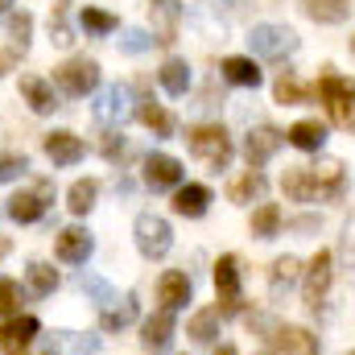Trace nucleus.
<instances>
[{
	"instance_id": "nucleus-1",
	"label": "nucleus",
	"mask_w": 355,
	"mask_h": 355,
	"mask_svg": "<svg viewBox=\"0 0 355 355\" xmlns=\"http://www.w3.org/2000/svg\"><path fill=\"white\" fill-rule=\"evenodd\" d=\"M281 190L293 202H331L347 194V170L339 157H318L314 166H289L281 178Z\"/></svg>"
},
{
	"instance_id": "nucleus-2",
	"label": "nucleus",
	"mask_w": 355,
	"mask_h": 355,
	"mask_svg": "<svg viewBox=\"0 0 355 355\" xmlns=\"http://www.w3.org/2000/svg\"><path fill=\"white\" fill-rule=\"evenodd\" d=\"M186 141H190V153L207 166V170H227L232 166V137H227V128L223 124H194L190 132H186Z\"/></svg>"
},
{
	"instance_id": "nucleus-3",
	"label": "nucleus",
	"mask_w": 355,
	"mask_h": 355,
	"mask_svg": "<svg viewBox=\"0 0 355 355\" xmlns=\"http://www.w3.org/2000/svg\"><path fill=\"white\" fill-rule=\"evenodd\" d=\"M314 95L327 103V112H331V120H335V124L352 128V120H355V79H343L335 67H322Z\"/></svg>"
},
{
	"instance_id": "nucleus-4",
	"label": "nucleus",
	"mask_w": 355,
	"mask_h": 355,
	"mask_svg": "<svg viewBox=\"0 0 355 355\" xmlns=\"http://www.w3.org/2000/svg\"><path fill=\"white\" fill-rule=\"evenodd\" d=\"M248 46H252V54L257 58H268V62H285L289 54H297V33L289 29V25H252V33H248Z\"/></svg>"
},
{
	"instance_id": "nucleus-5",
	"label": "nucleus",
	"mask_w": 355,
	"mask_h": 355,
	"mask_svg": "<svg viewBox=\"0 0 355 355\" xmlns=\"http://www.w3.org/2000/svg\"><path fill=\"white\" fill-rule=\"evenodd\" d=\"M132 232H137V248H141L145 261H162V257L174 248V232H170V223H166L162 215H153V211H141L137 223H132Z\"/></svg>"
},
{
	"instance_id": "nucleus-6",
	"label": "nucleus",
	"mask_w": 355,
	"mask_h": 355,
	"mask_svg": "<svg viewBox=\"0 0 355 355\" xmlns=\"http://www.w3.org/2000/svg\"><path fill=\"white\" fill-rule=\"evenodd\" d=\"M54 87L71 99H83L99 87V62L95 58H71L62 67H54Z\"/></svg>"
},
{
	"instance_id": "nucleus-7",
	"label": "nucleus",
	"mask_w": 355,
	"mask_h": 355,
	"mask_svg": "<svg viewBox=\"0 0 355 355\" xmlns=\"http://www.w3.org/2000/svg\"><path fill=\"white\" fill-rule=\"evenodd\" d=\"M132 107H137L132 91L124 87V83H116V87H103L99 95H95L91 116H95V124H103V128H120V124L132 116Z\"/></svg>"
},
{
	"instance_id": "nucleus-8",
	"label": "nucleus",
	"mask_w": 355,
	"mask_h": 355,
	"mask_svg": "<svg viewBox=\"0 0 355 355\" xmlns=\"http://www.w3.org/2000/svg\"><path fill=\"white\" fill-rule=\"evenodd\" d=\"M50 198H54V182H33V190H21V194L8 198V219H17V223H37V219L46 215Z\"/></svg>"
},
{
	"instance_id": "nucleus-9",
	"label": "nucleus",
	"mask_w": 355,
	"mask_h": 355,
	"mask_svg": "<svg viewBox=\"0 0 355 355\" xmlns=\"http://www.w3.org/2000/svg\"><path fill=\"white\" fill-rule=\"evenodd\" d=\"M215 289H219V314H240V261L219 257L215 265Z\"/></svg>"
},
{
	"instance_id": "nucleus-10",
	"label": "nucleus",
	"mask_w": 355,
	"mask_h": 355,
	"mask_svg": "<svg viewBox=\"0 0 355 355\" xmlns=\"http://www.w3.org/2000/svg\"><path fill=\"white\" fill-rule=\"evenodd\" d=\"M285 132H277L272 124H257L248 137H244V157H248V170H261L265 162H272V153L281 149Z\"/></svg>"
},
{
	"instance_id": "nucleus-11",
	"label": "nucleus",
	"mask_w": 355,
	"mask_h": 355,
	"mask_svg": "<svg viewBox=\"0 0 355 355\" xmlns=\"http://www.w3.org/2000/svg\"><path fill=\"white\" fill-rule=\"evenodd\" d=\"M149 25H153V42L170 46L178 37V21H182V0H149Z\"/></svg>"
},
{
	"instance_id": "nucleus-12",
	"label": "nucleus",
	"mask_w": 355,
	"mask_h": 355,
	"mask_svg": "<svg viewBox=\"0 0 355 355\" xmlns=\"http://www.w3.org/2000/svg\"><path fill=\"white\" fill-rule=\"evenodd\" d=\"M182 162L170 157V153H149L145 157V186H153V190H178L182 186Z\"/></svg>"
},
{
	"instance_id": "nucleus-13",
	"label": "nucleus",
	"mask_w": 355,
	"mask_h": 355,
	"mask_svg": "<svg viewBox=\"0 0 355 355\" xmlns=\"http://www.w3.org/2000/svg\"><path fill=\"white\" fill-rule=\"evenodd\" d=\"M277 355H318V339L306 327H272V335H265Z\"/></svg>"
},
{
	"instance_id": "nucleus-14",
	"label": "nucleus",
	"mask_w": 355,
	"mask_h": 355,
	"mask_svg": "<svg viewBox=\"0 0 355 355\" xmlns=\"http://www.w3.org/2000/svg\"><path fill=\"white\" fill-rule=\"evenodd\" d=\"M37 318L33 314H21V318H8L4 327H0V352L4 355H21L33 339H37Z\"/></svg>"
},
{
	"instance_id": "nucleus-15",
	"label": "nucleus",
	"mask_w": 355,
	"mask_h": 355,
	"mask_svg": "<svg viewBox=\"0 0 355 355\" xmlns=\"http://www.w3.org/2000/svg\"><path fill=\"white\" fill-rule=\"evenodd\" d=\"M331 289V252H314V261L306 268V281H302V293H306V306L318 310L322 297Z\"/></svg>"
},
{
	"instance_id": "nucleus-16",
	"label": "nucleus",
	"mask_w": 355,
	"mask_h": 355,
	"mask_svg": "<svg viewBox=\"0 0 355 355\" xmlns=\"http://www.w3.org/2000/svg\"><path fill=\"white\" fill-rule=\"evenodd\" d=\"M83 153H87V145H83L75 132H67V128L46 132V157H50L54 166H79Z\"/></svg>"
},
{
	"instance_id": "nucleus-17",
	"label": "nucleus",
	"mask_w": 355,
	"mask_h": 355,
	"mask_svg": "<svg viewBox=\"0 0 355 355\" xmlns=\"http://www.w3.org/2000/svg\"><path fill=\"white\" fill-rule=\"evenodd\" d=\"M91 248H95V240H91L87 227H67V232L58 236V244H54V252H58L62 265H87Z\"/></svg>"
},
{
	"instance_id": "nucleus-18",
	"label": "nucleus",
	"mask_w": 355,
	"mask_h": 355,
	"mask_svg": "<svg viewBox=\"0 0 355 355\" xmlns=\"http://www.w3.org/2000/svg\"><path fill=\"white\" fill-rule=\"evenodd\" d=\"M174 331H178L174 310H157V314L141 327V343H145L149 352H166V347L174 343Z\"/></svg>"
},
{
	"instance_id": "nucleus-19",
	"label": "nucleus",
	"mask_w": 355,
	"mask_h": 355,
	"mask_svg": "<svg viewBox=\"0 0 355 355\" xmlns=\"http://www.w3.org/2000/svg\"><path fill=\"white\" fill-rule=\"evenodd\" d=\"M207 207H211V190H207V186L186 182V186L174 190V211L182 219H198V215H207Z\"/></svg>"
},
{
	"instance_id": "nucleus-20",
	"label": "nucleus",
	"mask_w": 355,
	"mask_h": 355,
	"mask_svg": "<svg viewBox=\"0 0 355 355\" xmlns=\"http://www.w3.org/2000/svg\"><path fill=\"white\" fill-rule=\"evenodd\" d=\"M21 95H25V103H29L37 116H46V112H54V107H58L54 83H46L42 75H21Z\"/></svg>"
},
{
	"instance_id": "nucleus-21",
	"label": "nucleus",
	"mask_w": 355,
	"mask_h": 355,
	"mask_svg": "<svg viewBox=\"0 0 355 355\" xmlns=\"http://www.w3.org/2000/svg\"><path fill=\"white\" fill-rule=\"evenodd\" d=\"M355 0H302V12L318 25H343L352 17Z\"/></svg>"
},
{
	"instance_id": "nucleus-22",
	"label": "nucleus",
	"mask_w": 355,
	"mask_h": 355,
	"mask_svg": "<svg viewBox=\"0 0 355 355\" xmlns=\"http://www.w3.org/2000/svg\"><path fill=\"white\" fill-rule=\"evenodd\" d=\"M285 141H289L293 149H302V153H318V149L327 145V124H322V120H297V124L285 132Z\"/></svg>"
},
{
	"instance_id": "nucleus-23",
	"label": "nucleus",
	"mask_w": 355,
	"mask_h": 355,
	"mask_svg": "<svg viewBox=\"0 0 355 355\" xmlns=\"http://www.w3.org/2000/svg\"><path fill=\"white\" fill-rule=\"evenodd\" d=\"M219 71H223V79H227V83H236V87H252V91H257L261 83H265L261 67H257L252 58H244V54L223 58V67H219Z\"/></svg>"
},
{
	"instance_id": "nucleus-24",
	"label": "nucleus",
	"mask_w": 355,
	"mask_h": 355,
	"mask_svg": "<svg viewBox=\"0 0 355 355\" xmlns=\"http://www.w3.org/2000/svg\"><path fill=\"white\" fill-rule=\"evenodd\" d=\"M157 302H162V310H182L190 302V277L186 272H166L157 281Z\"/></svg>"
},
{
	"instance_id": "nucleus-25",
	"label": "nucleus",
	"mask_w": 355,
	"mask_h": 355,
	"mask_svg": "<svg viewBox=\"0 0 355 355\" xmlns=\"http://www.w3.org/2000/svg\"><path fill=\"white\" fill-rule=\"evenodd\" d=\"M132 112L141 116V124H145V128H153V137H174V116H170L162 103H153L149 95H141Z\"/></svg>"
},
{
	"instance_id": "nucleus-26",
	"label": "nucleus",
	"mask_w": 355,
	"mask_h": 355,
	"mask_svg": "<svg viewBox=\"0 0 355 355\" xmlns=\"http://www.w3.org/2000/svg\"><path fill=\"white\" fill-rule=\"evenodd\" d=\"M137 310H141V306H137L132 293H128V297H116L112 306L99 310V327H103V331H124V327L137 318Z\"/></svg>"
},
{
	"instance_id": "nucleus-27",
	"label": "nucleus",
	"mask_w": 355,
	"mask_h": 355,
	"mask_svg": "<svg viewBox=\"0 0 355 355\" xmlns=\"http://www.w3.org/2000/svg\"><path fill=\"white\" fill-rule=\"evenodd\" d=\"M157 79H162L166 95L182 99V95L190 91V67H186V58H166V62H162V71H157Z\"/></svg>"
},
{
	"instance_id": "nucleus-28",
	"label": "nucleus",
	"mask_w": 355,
	"mask_h": 355,
	"mask_svg": "<svg viewBox=\"0 0 355 355\" xmlns=\"http://www.w3.org/2000/svg\"><path fill=\"white\" fill-rule=\"evenodd\" d=\"M297 272H302L297 257H277L272 268H268V289H272V297L289 293V289H293V281H297Z\"/></svg>"
},
{
	"instance_id": "nucleus-29",
	"label": "nucleus",
	"mask_w": 355,
	"mask_h": 355,
	"mask_svg": "<svg viewBox=\"0 0 355 355\" xmlns=\"http://www.w3.org/2000/svg\"><path fill=\"white\" fill-rule=\"evenodd\" d=\"M71 352V355H91L99 352V339L95 335H75V331H54L50 335V352Z\"/></svg>"
},
{
	"instance_id": "nucleus-30",
	"label": "nucleus",
	"mask_w": 355,
	"mask_h": 355,
	"mask_svg": "<svg viewBox=\"0 0 355 355\" xmlns=\"http://www.w3.org/2000/svg\"><path fill=\"white\" fill-rule=\"evenodd\" d=\"M79 25L87 29L91 37H107V33H116V29H120V21H116L107 8H95V4H87V8L79 12Z\"/></svg>"
},
{
	"instance_id": "nucleus-31",
	"label": "nucleus",
	"mask_w": 355,
	"mask_h": 355,
	"mask_svg": "<svg viewBox=\"0 0 355 355\" xmlns=\"http://www.w3.org/2000/svg\"><path fill=\"white\" fill-rule=\"evenodd\" d=\"M277 232H281V207L277 202H261L252 211V236L257 240H272Z\"/></svg>"
},
{
	"instance_id": "nucleus-32",
	"label": "nucleus",
	"mask_w": 355,
	"mask_h": 355,
	"mask_svg": "<svg viewBox=\"0 0 355 355\" xmlns=\"http://www.w3.org/2000/svg\"><path fill=\"white\" fill-rule=\"evenodd\" d=\"M272 95H277V103H306L314 87H306V83H297L293 79V71H285V75H277V83H272Z\"/></svg>"
},
{
	"instance_id": "nucleus-33",
	"label": "nucleus",
	"mask_w": 355,
	"mask_h": 355,
	"mask_svg": "<svg viewBox=\"0 0 355 355\" xmlns=\"http://www.w3.org/2000/svg\"><path fill=\"white\" fill-rule=\"evenodd\" d=\"M265 174H261V170H248V174L244 178H236V182H232V190H227V194H232V202H252V198H261V194H265Z\"/></svg>"
},
{
	"instance_id": "nucleus-34",
	"label": "nucleus",
	"mask_w": 355,
	"mask_h": 355,
	"mask_svg": "<svg viewBox=\"0 0 355 355\" xmlns=\"http://www.w3.org/2000/svg\"><path fill=\"white\" fill-rule=\"evenodd\" d=\"M95 194H99V182H95V178H79V182L71 186V194H67V207H71L75 215H87L91 207H95Z\"/></svg>"
},
{
	"instance_id": "nucleus-35",
	"label": "nucleus",
	"mask_w": 355,
	"mask_h": 355,
	"mask_svg": "<svg viewBox=\"0 0 355 355\" xmlns=\"http://www.w3.org/2000/svg\"><path fill=\"white\" fill-rule=\"evenodd\" d=\"M29 289H33L37 297H50V293L58 289V268H50L46 261H33V265H29Z\"/></svg>"
},
{
	"instance_id": "nucleus-36",
	"label": "nucleus",
	"mask_w": 355,
	"mask_h": 355,
	"mask_svg": "<svg viewBox=\"0 0 355 355\" xmlns=\"http://www.w3.org/2000/svg\"><path fill=\"white\" fill-rule=\"evenodd\" d=\"M215 335H219V310H198L190 318V339L194 343H215Z\"/></svg>"
},
{
	"instance_id": "nucleus-37",
	"label": "nucleus",
	"mask_w": 355,
	"mask_h": 355,
	"mask_svg": "<svg viewBox=\"0 0 355 355\" xmlns=\"http://www.w3.org/2000/svg\"><path fill=\"white\" fill-rule=\"evenodd\" d=\"M29 33H33V17L29 12H8V37H12V50H29Z\"/></svg>"
},
{
	"instance_id": "nucleus-38",
	"label": "nucleus",
	"mask_w": 355,
	"mask_h": 355,
	"mask_svg": "<svg viewBox=\"0 0 355 355\" xmlns=\"http://www.w3.org/2000/svg\"><path fill=\"white\" fill-rule=\"evenodd\" d=\"M50 42L54 46H75V33H71V25H67V8H58L54 4V12H50Z\"/></svg>"
},
{
	"instance_id": "nucleus-39",
	"label": "nucleus",
	"mask_w": 355,
	"mask_h": 355,
	"mask_svg": "<svg viewBox=\"0 0 355 355\" xmlns=\"http://www.w3.org/2000/svg\"><path fill=\"white\" fill-rule=\"evenodd\" d=\"M79 285L87 289V293L95 297V302H99V310L116 302V293H112V285H107V281H99V277H91V272H83V277H79Z\"/></svg>"
},
{
	"instance_id": "nucleus-40",
	"label": "nucleus",
	"mask_w": 355,
	"mask_h": 355,
	"mask_svg": "<svg viewBox=\"0 0 355 355\" xmlns=\"http://www.w3.org/2000/svg\"><path fill=\"white\" fill-rule=\"evenodd\" d=\"M29 170V157L25 153H0V182H12Z\"/></svg>"
},
{
	"instance_id": "nucleus-41",
	"label": "nucleus",
	"mask_w": 355,
	"mask_h": 355,
	"mask_svg": "<svg viewBox=\"0 0 355 355\" xmlns=\"http://www.w3.org/2000/svg\"><path fill=\"white\" fill-rule=\"evenodd\" d=\"M120 50H124V54H145V50H153V37H149L145 29H124Z\"/></svg>"
},
{
	"instance_id": "nucleus-42",
	"label": "nucleus",
	"mask_w": 355,
	"mask_h": 355,
	"mask_svg": "<svg viewBox=\"0 0 355 355\" xmlns=\"http://www.w3.org/2000/svg\"><path fill=\"white\" fill-rule=\"evenodd\" d=\"M103 157H107L112 166H120V162L128 157V141H124V132H107V137H103Z\"/></svg>"
},
{
	"instance_id": "nucleus-43",
	"label": "nucleus",
	"mask_w": 355,
	"mask_h": 355,
	"mask_svg": "<svg viewBox=\"0 0 355 355\" xmlns=\"http://www.w3.org/2000/svg\"><path fill=\"white\" fill-rule=\"evenodd\" d=\"M17 306H21V285L8 281V277H0V314H12Z\"/></svg>"
},
{
	"instance_id": "nucleus-44",
	"label": "nucleus",
	"mask_w": 355,
	"mask_h": 355,
	"mask_svg": "<svg viewBox=\"0 0 355 355\" xmlns=\"http://www.w3.org/2000/svg\"><path fill=\"white\" fill-rule=\"evenodd\" d=\"M339 252H343V261L355 268V215L347 219V227H343V244H339Z\"/></svg>"
},
{
	"instance_id": "nucleus-45",
	"label": "nucleus",
	"mask_w": 355,
	"mask_h": 355,
	"mask_svg": "<svg viewBox=\"0 0 355 355\" xmlns=\"http://www.w3.org/2000/svg\"><path fill=\"white\" fill-rule=\"evenodd\" d=\"M12 62H17V50H0V75H4Z\"/></svg>"
},
{
	"instance_id": "nucleus-46",
	"label": "nucleus",
	"mask_w": 355,
	"mask_h": 355,
	"mask_svg": "<svg viewBox=\"0 0 355 355\" xmlns=\"http://www.w3.org/2000/svg\"><path fill=\"white\" fill-rule=\"evenodd\" d=\"M12 4H17V0H0V17H8V12H12Z\"/></svg>"
},
{
	"instance_id": "nucleus-47",
	"label": "nucleus",
	"mask_w": 355,
	"mask_h": 355,
	"mask_svg": "<svg viewBox=\"0 0 355 355\" xmlns=\"http://www.w3.org/2000/svg\"><path fill=\"white\" fill-rule=\"evenodd\" d=\"M215 355H236V347H232V343H223V347H215Z\"/></svg>"
},
{
	"instance_id": "nucleus-48",
	"label": "nucleus",
	"mask_w": 355,
	"mask_h": 355,
	"mask_svg": "<svg viewBox=\"0 0 355 355\" xmlns=\"http://www.w3.org/2000/svg\"><path fill=\"white\" fill-rule=\"evenodd\" d=\"M4 257H8V240L0 236V261H4Z\"/></svg>"
},
{
	"instance_id": "nucleus-49",
	"label": "nucleus",
	"mask_w": 355,
	"mask_h": 355,
	"mask_svg": "<svg viewBox=\"0 0 355 355\" xmlns=\"http://www.w3.org/2000/svg\"><path fill=\"white\" fill-rule=\"evenodd\" d=\"M58 8H67V0H58Z\"/></svg>"
},
{
	"instance_id": "nucleus-50",
	"label": "nucleus",
	"mask_w": 355,
	"mask_h": 355,
	"mask_svg": "<svg viewBox=\"0 0 355 355\" xmlns=\"http://www.w3.org/2000/svg\"><path fill=\"white\" fill-rule=\"evenodd\" d=\"M352 50H355V42H352Z\"/></svg>"
},
{
	"instance_id": "nucleus-51",
	"label": "nucleus",
	"mask_w": 355,
	"mask_h": 355,
	"mask_svg": "<svg viewBox=\"0 0 355 355\" xmlns=\"http://www.w3.org/2000/svg\"><path fill=\"white\" fill-rule=\"evenodd\" d=\"M50 355H54V352H50Z\"/></svg>"
},
{
	"instance_id": "nucleus-52",
	"label": "nucleus",
	"mask_w": 355,
	"mask_h": 355,
	"mask_svg": "<svg viewBox=\"0 0 355 355\" xmlns=\"http://www.w3.org/2000/svg\"><path fill=\"white\" fill-rule=\"evenodd\" d=\"M352 355H355V352H352Z\"/></svg>"
}]
</instances>
